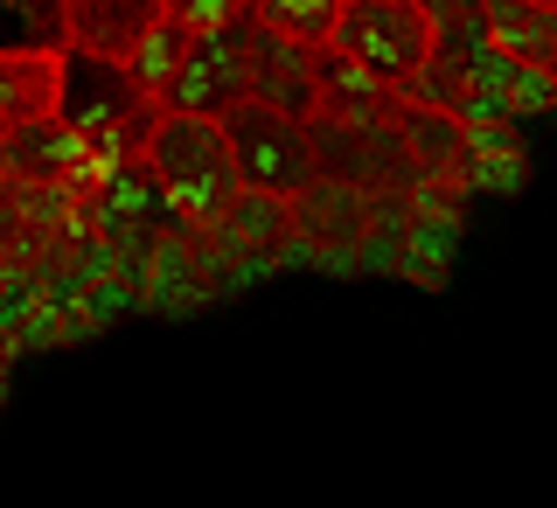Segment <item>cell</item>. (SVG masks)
I'll list each match as a JSON object with an SVG mask.
<instances>
[{
    "instance_id": "obj_1",
    "label": "cell",
    "mask_w": 557,
    "mask_h": 508,
    "mask_svg": "<svg viewBox=\"0 0 557 508\" xmlns=\"http://www.w3.org/2000/svg\"><path fill=\"white\" fill-rule=\"evenodd\" d=\"M57 119L91 147L98 168H133V161H147V139L168 119V104L153 98L126 63H104V57L70 49V57H63V104H57Z\"/></svg>"
},
{
    "instance_id": "obj_2",
    "label": "cell",
    "mask_w": 557,
    "mask_h": 508,
    "mask_svg": "<svg viewBox=\"0 0 557 508\" xmlns=\"http://www.w3.org/2000/svg\"><path fill=\"white\" fill-rule=\"evenodd\" d=\"M147 174H153V188H161V202L188 223H223L244 196L237 153H231V139H223L216 119L168 112L147 139Z\"/></svg>"
},
{
    "instance_id": "obj_3",
    "label": "cell",
    "mask_w": 557,
    "mask_h": 508,
    "mask_svg": "<svg viewBox=\"0 0 557 508\" xmlns=\"http://www.w3.org/2000/svg\"><path fill=\"white\" fill-rule=\"evenodd\" d=\"M223 139H231V153H237L244 196L293 209V202H307L313 188H321V161H313L307 119H293V112H278V104L251 98V104H237V112L223 119Z\"/></svg>"
},
{
    "instance_id": "obj_4",
    "label": "cell",
    "mask_w": 557,
    "mask_h": 508,
    "mask_svg": "<svg viewBox=\"0 0 557 508\" xmlns=\"http://www.w3.org/2000/svg\"><path fill=\"white\" fill-rule=\"evenodd\" d=\"M335 49L356 70H370L383 91L411 98L418 84H425L432 57H440V28L425 22L418 0H348L342 28H335Z\"/></svg>"
},
{
    "instance_id": "obj_5",
    "label": "cell",
    "mask_w": 557,
    "mask_h": 508,
    "mask_svg": "<svg viewBox=\"0 0 557 508\" xmlns=\"http://www.w3.org/2000/svg\"><path fill=\"white\" fill-rule=\"evenodd\" d=\"M258 22H237V28H216V35H196V49H188L182 77L168 84V112L182 119H231L237 104L258 98Z\"/></svg>"
},
{
    "instance_id": "obj_6",
    "label": "cell",
    "mask_w": 557,
    "mask_h": 508,
    "mask_svg": "<svg viewBox=\"0 0 557 508\" xmlns=\"http://www.w3.org/2000/svg\"><path fill=\"white\" fill-rule=\"evenodd\" d=\"M84 168H98V161H91V147H84L63 119L0 139V182L8 188H57V182H77Z\"/></svg>"
},
{
    "instance_id": "obj_7",
    "label": "cell",
    "mask_w": 557,
    "mask_h": 508,
    "mask_svg": "<svg viewBox=\"0 0 557 508\" xmlns=\"http://www.w3.org/2000/svg\"><path fill=\"white\" fill-rule=\"evenodd\" d=\"M161 28V0H70V49L104 63H133Z\"/></svg>"
},
{
    "instance_id": "obj_8",
    "label": "cell",
    "mask_w": 557,
    "mask_h": 508,
    "mask_svg": "<svg viewBox=\"0 0 557 508\" xmlns=\"http://www.w3.org/2000/svg\"><path fill=\"white\" fill-rule=\"evenodd\" d=\"M63 104V57H0V133L49 126Z\"/></svg>"
},
{
    "instance_id": "obj_9",
    "label": "cell",
    "mask_w": 557,
    "mask_h": 508,
    "mask_svg": "<svg viewBox=\"0 0 557 508\" xmlns=\"http://www.w3.org/2000/svg\"><path fill=\"white\" fill-rule=\"evenodd\" d=\"M487 42L516 70L550 77L557 70V8H536V0H487Z\"/></svg>"
},
{
    "instance_id": "obj_10",
    "label": "cell",
    "mask_w": 557,
    "mask_h": 508,
    "mask_svg": "<svg viewBox=\"0 0 557 508\" xmlns=\"http://www.w3.org/2000/svg\"><path fill=\"white\" fill-rule=\"evenodd\" d=\"M258 104H278L293 119L321 112V77H313V49H293L278 35H258Z\"/></svg>"
},
{
    "instance_id": "obj_11",
    "label": "cell",
    "mask_w": 557,
    "mask_h": 508,
    "mask_svg": "<svg viewBox=\"0 0 557 508\" xmlns=\"http://www.w3.org/2000/svg\"><path fill=\"white\" fill-rule=\"evenodd\" d=\"M0 57H70V0H0Z\"/></svg>"
},
{
    "instance_id": "obj_12",
    "label": "cell",
    "mask_w": 557,
    "mask_h": 508,
    "mask_svg": "<svg viewBox=\"0 0 557 508\" xmlns=\"http://www.w3.org/2000/svg\"><path fill=\"white\" fill-rule=\"evenodd\" d=\"M348 0H251V22L293 49H327Z\"/></svg>"
},
{
    "instance_id": "obj_13",
    "label": "cell",
    "mask_w": 557,
    "mask_h": 508,
    "mask_svg": "<svg viewBox=\"0 0 557 508\" xmlns=\"http://www.w3.org/2000/svg\"><path fill=\"white\" fill-rule=\"evenodd\" d=\"M188 49H196V35H188L182 22H168V14H161V28H153V35H147V49H139V57H133L126 70H133V77H139V84H147V91H153V98H168V84H174V77H182V63H188Z\"/></svg>"
},
{
    "instance_id": "obj_14",
    "label": "cell",
    "mask_w": 557,
    "mask_h": 508,
    "mask_svg": "<svg viewBox=\"0 0 557 508\" xmlns=\"http://www.w3.org/2000/svg\"><path fill=\"white\" fill-rule=\"evenodd\" d=\"M161 14L182 22L188 35H216V28L251 22V0H161Z\"/></svg>"
},
{
    "instance_id": "obj_15",
    "label": "cell",
    "mask_w": 557,
    "mask_h": 508,
    "mask_svg": "<svg viewBox=\"0 0 557 508\" xmlns=\"http://www.w3.org/2000/svg\"><path fill=\"white\" fill-rule=\"evenodd\" d=\"M536 8H557V0H536Z\"/></svg>"
},
{
    "instance_id": "obj_16",
    "label": "cell",
    "mask_w": 557,
    "mask_h": 508,
    "mask_svg": "<svg viewBox=\"0 0 557 508\" xmlns=\"http://www.w3.org/2000/svg\"><path fill=\"white\" fill-rule=\"evenodd\" d=\"M0 188H8V182H0Z\"/></svg>"
},
{
    "instance_id": "obj_17",
    "label": "cell",
    "mask_w": 557,
    "mask_h": 508,
    "mask_svg": "<svg viewBox=\"0 0 557 508\" xmlns=\"http://www.w3.org/2000/svg\"><path fill=\"white\" fill-rule=\"evenodd\" d=\"M0 139H8V133H0Z\"/></svg>"
}]
</instances>
